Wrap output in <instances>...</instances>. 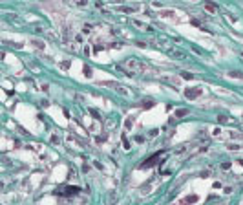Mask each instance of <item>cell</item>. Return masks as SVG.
<instances>
[{
  "label": "cell",
  "mask_w": 243,
  "mask_h": 205,
  "mask_svg": "<svg viewBox=\"0 0 243 205\" xmlns=\"http://www.w3.org/2000/svg\"><path fill=\"white\" fill-rule=\"evenodd\" d=\"M218 119H219V123H229V121H230V119H229V117H225V116H219Z\"/></svg>",
  "instance_id": "14"
},
{
  "label": "cell",
  "mask_w": 243,
  "mask_h": 205,
  "mask_svg": "<svg viewBox=\"0 0 243 205\" xmlns=\"http://www.w3.org/2000/svg\"><path fill=\"white\" fill-rule=\"evenodd\" d=\"M166 53H168V55H172V57H177V59H179V57H185V53H183V51L174 49V48H168V49H166Z\"/></svg>",
  "instance_id": "6"
},
{
  "label": "cell",
  "mask_w": 243,
  "mask_h": 205,
  "mask_svg": "<svg viewBox=\"0 0 243 205\" xmlns=\"http://www.w3.org/2000/svg\"><path fill=\"white\" fill-rule=\"evenodd\" d=\"M198 200H199L198 194H190V196H187L185 200H181V203H179V205H190V203H196Z\"/></svg>",
  "instance_id": "5"
},
{
  "label": "cell",
  "mask_w": 243,
  "mask_h": 205,
  "mask_svg": "<svg viewBox=\"0 0 243 205\" xmlns=\"http://www.w3.org/2000/svg\"><path fill=\"white\" fill-rule=\"evenodd\" d=\"M201 93H203L201 86H192V88H187L185 90V97L187 99H198Z\"/></svg>",
  "instance_id": "2"
},
{
  "label": "cell",
  "mask_w": 243,
  "mask_h": 205,
  "mask_svg": "<svg viewBox=\"0 0 243 205\" xmlns=\"http://www.w3.org/2000/svg\"><path fill=\"white\" fill-rule=\"evenodd\" d=\"M141 104H143V108H146V110H148V108H152V106H154V101H150V99H144Z\"/></svg>",
  "instance_id": "9"
},
{
  "label": "cell",
  "mask_w": 243,
  "mask_h": 205,
  "mask_svg": "<svg viewBox=\"0 0 243 205\" xmlns=\"http://www.w3.org/2000/svg\"><path fill=\"white\" fill-rule=\"evenodd\" d=\"M187 114H188L187 108H179V110L175 112V117H183V116H187Z\"/></svg>",
  "instance_id": "10"
},
{
  "label": "cell",
  "mask_w": 243,
  "mask_h": 205,
  "mask_svg": "<svg viewBox=\"0 0 243 205\" xmlns=\"http://www.w3.org/2000/svg\"><path fill=\"white\" fill-rule=\"evenodd\" d=\"M181 75H183L185 79H194V75H192V73H188V72H183Z\"/></svg>",
  "instance_id": "13"
},
{
  "label": "cell",
  "mask_w": 243,
  "mask_h": 205,
  "mask_svg": "<svg viewBox=\"0 0 243 205\" xmlns=\"http://www.w3.org/2000/svg\"><path fill=\"white\" fill-rule=\"evenodd\" d=\"M101 86H110V88H115L119 93H128V88H124L122 84H119V82H115V81H102V82H99Z\"/></svg>",
  "instance_id": "4"
},
{
  "label": "cell",
  "mask_w": 243,
  "mask_h": 205,
  "mask_svg": "<svg viewBox=\"0 0 243 205\" xmlns=\"http://www.w3.org/2000/svg\"><path fill=\"white\" fill-rule=\"evenodd\" d=\"M132 126H133V116H128L124 119V130H132Z\"/></svg>",
  "instance_id": "7"
},
{
  "label": "cell",
  "mask_w": 243,
  "mask_h": 205,
  "mask_svg": "<svg viewBox=\"0 0 243 205\" xmlns=\"http://www.w3.org/2000/svg\"><path fill=\"white\" fill-rule=\"evenodd\" d=\"M227 75H229L230 79H243V73H241V72H229Z\"/></svg>",
  "instance_id": "8"
},
{
  "label": "cell",
  "mask_w": 243,
  "mask_h": 205,
  "mask_svg": "<svg viewBox=\"0 0 243 205\" xmlns=\"http://www.w3.org/2000/svg\"><path fill=\"white\" fill-rule=\"evenodd\" d=\"M122 70H126V73L133 75H144V73H154V68L150 64H146L144 61H137V59H128L121 66Z\"/></svg>",
  "instance_id": "1"
},
{
  "label": "cell",
  "mask_w": 243,
  "mask_h": 205,
  "mask_svg": "<svg viewBox=\"0 0 243 205\" xmlns=\"http://www.w3.org/2000/svg\"><path fill=\"white\" fill-rule=\"evenodd\" d=\"M163 156H164V152L161 150V152H157L156 156H152V158H148V159H146L144 163L141 165V167H143V168H150V167H154V165H157V163H159V159H161Z\"/></svg>",
  "instance_id": "3"
},
{
  "label": "cell",
  "mask_w": 243,
  "mask_h": 205,
  "mask_svg": "<svg viewBox=\"0 0 243 205\" xmlns=\"http://www.w3.org/2000/svg\"><path fill=\"white\" fill-rule=\"evenodd\" d=\"M135 26H137V28H143V29H150L146 24H143V22H137V20H135Z\"/></svg>",
  "instance_id": "12"
},
{
  "label": "cell",
  "mask_w": 243,
  "mask_h": 205,
  "mask_svg": "<svg viewBox=\"0 0 243 205\" xmlns=\"http://www.w3.org/2000/svg\"><path fill=\"white\" fill-rule=\"evenodd\" d=\"M33 44H35L37 48H40V49L44 48V42H40V41H33Z\"/></svg>",
  "instance_id": "15"
},
{
  "label": "cell",
  "mask_w": 243,
  "mask_h": 205,
  "mask_svg": "<svg viewBox=\"0 0 243 205\" xmlns=\"http://www.w3.org/2000/svg\"><path fill=\"white\" fill-rule=\"evenodd\" d=\"M205 7H206V11H210V13H216V6H212V4H206Z\"/></svg>",
  "instance_id": "11"
}]
</instances>
